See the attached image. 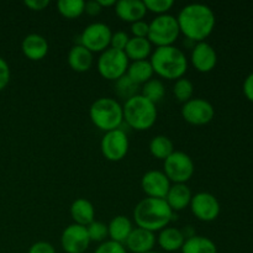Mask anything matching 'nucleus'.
Segmentation results:
<instances>
[{"label": "nucleus", "instance_id": "7c9ffc66", "mask_svg": "<svg viewBox=\"0 0 253 253\" xmlns=\"http://www.w3.org/2000/svg\"><path fill=\"white\" fill-rule=\"evenodd\" d=\"M173 94L183 104L187 103L188 100H190L193 98V94H194V84L192 83V81H189L188 78H184V77L177 79L174 85H173Z\"/></svg>", "mask_w": 253, "mask_h": 253}, {"label": "nucleus", "instance_id": "cd10ccee", "mask_svg": "<svg viewBox=\"0 0 253 253\" xmlns=\"http://www.w3.org/2000/svg\"><path fill=\"white\" fill-rule=\"evenodd\" d=\"M166 94V86L162 83V81L160 79H150L148 82H146L145 84L141 88V95L145 96L146 99H148L152 103L157 104L158 101H161L163 99Z\"/></svg>", "mask_w": 253, "mask_h": 253}, {"label": "nucleus", "instance_id": "2eb2a0df", "mask_svg": "<svg viewBox=\"0 0 253 253\" xmlns=\"http://www.w3.org/2000/svg\"><path fill=\"white\" fill-rule=\"evenodd\" d=\"M190 61L198 72L202 73L211 72L217 63L216 51L208 42H197V44L192 48Z\"/></svg>", "mask_w": 253, "mask_h": 253}, {"label": "nucleus", "instance_id": "72a5a7b5", "mask_svg": "<svg viewBox=\"0 0 253 253\" xmlns=\"http://www.w3.org/2000/svg\"><path fill=\"white\" fill-rule=\"evenodd\" d=\"M94 253H127V250L124 246L123 244H119V242L111 241H104L96 247L95 252Z\"/></svg>", "mask_w": 253, "mask_h": 253}, {"label": "nucleus", "instance_id": "bb28decb", "mask_svg": "<svg viewBox=\"0 0 253 253\" xmlns=\"http://www.w3.org/2000/svg\"><path fill=\"white\" fill-rule=\"evenodd\" d=\"M150 152L157 160L165 161L174 152V145L168 136L157 135L151 140Z\"/></svg>", "mask_w": 253, "mask_h": 253}, {"label": "nucleus", "instance_id": "4468645a", "mask_svg": "<svg viewBox=\"0 0 253 253\" xmlns=\"http://www.w3.org/2000/svg\"><path fill=\"white\" fill-rule=\"evenodd\" d=\"M141 188L148 198L165 199L170 188V180L162 170H148L142 175Z\"/></svg>", "mask_w": 253, "mask_h": 253}, {"label": "nucleus", "instance_id": "0eeeda50", "mask_svg": "<svg viewBox=\"0 0 253 253\" xmlns=\"http://www.w3.org/2000/svg\"><path fill=\"white\" fill-rule=\"evenodd\" d=\"M128 61L124 51L115 48H106L100 53L98 58V71L103 78L109 81H118L125 76L128 68Z\"/></svg>", "mask_w": 253, "mask_h": 253}, {"label": "nucleus", "instance_id": "b1692460", "mask_svg": "<svg viewBox=\"0 0 253 253\" xmlns=\"http://www.w3.org/2000/svg\"><path fill=\"white\" fill-rule=\"evenodd\" d=\"M124 52L128 59H132V62L143 61L152 52V43L146 37H131Z\"/></svg>", "mask_w": 253, "mask_h": 253}, {"label": "nucleus", "instance_id": "393cba45", "mask_svg": "<svg viewBox=\"0 0 253 253\" xmlns=\"http://www.w3.org/2000/svg\"><path fill=\"white\" fill-rule=\"evenodd\" d=\"M153 68L152 64L147 59H143V61H133L132 63L128 64L127 72H126V76L136 83L137 85L140 84H145L146 82H148L150 79H152L153 76Z\"/></svg>", "mask_w": 253, "mask_h": 253}, {"label": "nucleus", "instance_id": "f704fd0d", "mask_svg": "<svg viewBox=\"0 0 253 253\" xmlns=\"http://www.w3.org/2000/svg\"><path fill=\"white\" fill-rule=\"evenodd\" d=\"M128 35L125 31H116L111 35V41H110V47L111 48L119 49V51H125L126 44H127Z\"/></svg>", "mask_w": 253, "mask_h": 253}, {"label": "nucleus", "instance_id": "7ed1b4c3", "mask_svg": "<svg viewBox=\"0 0 253 253\" xmlns=\"http://www.w3.org/2000/svg\"><path fill=\"white\" fill-rule=\"evenodd\" d=\"M153 72L166 79L183 78L188 69V59L184 52L175 46L157 47L150 59Z\"/></svg>", "mask_w": 253, "mask_h": 253}, {"label": "nucleus", "instance_id": "c85d7f7f", "mask_svg": "<svg viewBox=\"0 0 253 253\" xmlns=\"http://www.w3.org/2000/svg\"><path fill=\"white\" fill-rule=\"evenodd\" d=\"M85 1L83 0H59L57 2V9L59 14L66 19H76L84 12Z\"/></svg>", "mask_w": 253, "mask_h": 253}, {"label": "nucleus", "instance_id": "6ab92c4d", "mask_svg": "<svg viewBox=\"0 0 253 253\" xmlns=\"http://www.w3.org/2000/svg\"><path fill=\"white\" fill-rule=\"evenodd\" d=\"M69 67L78 73L89 71L93 66V53L82 44H74L68 52Z\"/></svg>", "mask_w": 253, "mask_h": 253}, {"label": "nucleus", "instance_id": "2f4dec72", "mask_svg": "<svg viewBox=\"0 0 253 253\" xmlns=\"http://www.w3.org/2000/svg\"><path fill=\"white\" fill-rule=\"evenodd\" d=\"M86 231H88L89 239L93 242H104L108 237V225L104 224L101 221H96L94 220L91 224L86 226Z\"/></svg>", "mask_w": 253, "mask_h": 253}, {"label": "nucleus", "instance_id": "79ce46f5", "mask_svg": "<svg viewBox=\"0 0 253 253\" xmlns=\"http://www.w3.org/2000/svg\"><path fill=\"white\" fill-rule=\"evenodd\" d=\"M98 2L101 7L115 6L116 5V0H98Z\"/></svg>", "mask_w": 253, "mask_h": 253}, {"label": "nucleus", "instance_id": "ddd939ff", "mask_svg": "<svg viewBox=\"0 0 253 253\" xmlns=\"http://www.w3.org/2000/svg\"><path fill=\"white\" fill-rule=\"evenodd\" d=\"M90 242L85 226L72 224L62 232L61 245L63 251L67 253H84Z\"/></svg>", "mask_w": 253, "mask_h": 253}, {"label": "nucleus", "instance_id": "ea45409f", "mask_svg": "<svg viewBox=\"0 0 253 253\" xmlns=\"http://www.w3.org/2000/svg\"><path fill=\"white\" fill-rule=\"evenodd\" d=\"M101 9L103 7L99 5L98 0H90V1L85 2V7H84V12L91 15V16H95V15L100 14Z\"/></svg>", "mask_w": 253, "mask_h": 253}, {"label": "nucleus", "instance_id": "1a4fd4ad", "mask_svg": "<svg viewBox=\"0 0 253 253\" xmlns=\"http://www.w3.org/2000/svg\"><path fill=\"white\" fill-rule=\"evenodd\" d=\"M111 29L104 22H93L83 30L79 44L93 52H103L109 48L111 41Z\"/></svg>", "mask_w": 253, "mask_h": 253}, {"label": "nucleus", "instance_id": "4be33fe9", "mask_svg": "<svg viewBox=\"0 0 253 253\" xmlns=\"http://www.w3.org/2000/svg\"><path fill=\"white\" fill-rule=\"evenodd\" d=\"M184 242V235H183L182 230L177 229V227H165L163 230H161L157 237V244L166 252L179 251L182 250Z\"/></svg>", "mask_w": 253, "mask_h": 253}, {"label": "nucleus", "instance_id": "e433bc0d", "mask_svg": "<svg viewBox=\"0 0 253 253\" xmlns=\"http://www.w3.org/2000/svg\"><path fill=\"white\" fill-rule=\"evenodd\" d=\"M148 30H150V25L143 20L131 24V32H132L133 37H146L147 39Z\"/></svg>", "mask_w": 253, "mask_h": 253}, {"label": "nucleus", "instance_id": "aec40b11", "mask_svg": "<svg viewBox=\"0 0 253 253\" xmlns=\"http://www.w3.org/2000/svg\"><path fill=\"white\" fill-rule=\"evenodd\" d=\"M192 197V190L187 184H173L170 185L165 200L174 212L185 209L190 204Z\"/></svg>", "mask_w": 253, "mask_h": 253}, {"label": "nucleus", "instance_id": "473e14b6", "mask_svg": "<svg viewBox=\"0 0 253 253\" xmlns=\"http://www.w3.org/2000/svg\"><path fill=\"white\" fill-rule=\"evenodd\" d=\"M147 11L155 12V14L163 15L167 14L170 7L174 5L173 0H143Z\"/></svg>", "mask_w": 253, "mask_h": 253}, {"label": "nucleus", "instance_id": "9d476101", "mask_svg": "<svg viewBox=\"0 0 253 253\" xmlns=\"http://www.w3.org/2000/svg\"><path fill=\"white\" fill-rule=\"evenodd\" d=\"M128 138L123 128L108 131L104 133L100 142L101 153L111 162H119L124 160L128 152Z\"/></svg>", "mask_w": 253, "mask_h": 253}, {"label": "nucleus", "instance_id": "5701e85b", "mask_svg": "<svg viewBox=\"0 0 253 253\" xmlns=\"http://www.w3.org/2000/svg\"><path fill=\"white\" fill-rule=\"evenodd\" d=\"M133 230L132 222L130 219L124 215H118L113 217L108 225V236L111 241L119 242V244H125L127 237L130 236L131 231Z\"/></svg>", "mask_w": 253, "mask_h": 253}, {"label": "nucleus", "instance_id": "dca6fc26", "mask_svg": "<svg viewBox=\"0 0 253 253\" xmlns=\"http://www.w3.org/2000/svg\"><path fill=\"white\" fill-rule=\"evenodd\" d=\"M156 241H157V239L155 236V232L141 229V227H136L131 231L125 245L126 250L132 253H147L153 251Z\"/></svg>", "mask_w": 253, "mask_h": 253}, {"label": "nucleus", "instance_id": "f03ea898", "mask_svg": "<svg viewBox=\"0 0 253 253\" xmlns=\"http://www.w3.org/2000/svg\"><path fill=\"white\" fill-rule=\"evenodd\" d=\"M174 212L165 199L145 198L133 209V220L137 227L151 232L161 231L168 226Z\"/></svg>", "mask_w": 253, "mask_h": 253}, {"label": "nucleus", "instance_id": "f8f14e48", "mask_svg": "<svg viewBox=\"0 0 253 253\" xmlns=\"http://www.w3.org/2000/svg\"><path fill=\"white\" fill-rule=\"evenodd\" d=\"M189 207L194 216L204 222L214 221L220 214L219 200L208 192H200L193 195Z\"/></svg>", "mask_w": 253, "mask_h": 253}, {"label": "nucleus", "instance_id": "a19ab883", "mask_svg": "<svg viewBox=\"0 0 253 253\" xmlns=\"http://www.w3.org/2000/svg\"><path fill=\"white\" fill-rule=\"evenodd\" d=\"M244 94L250 101L253 103V73L250 74L244 82Z\"/></svg>", "mask_w": 253, "mask_h": 253}, {"label": "nucleus", "instance_id": "c756f323", "mask_svg": "<svg viewBox=\"0 0 253 253\" xmlns=\"http://www.w3.org/2000/svg\"><path fill=\"white\" fill-rule=\"evenodd\" d=\"M137 84L133 83L126 74L121 77V78H119L118 81H115L116 95L121 99H125V101L132 98V96L137 95Z\"/></svg>", "mask_w": 253, "mask_h": 253}, {"label": "nucleus", "instance_id": "c9c22d12", "mask_svg": "<svg viewBox=\"0 0 253 253\" xmlns=\"http://www.w3.org/2000/svg\"><path fill=\"white\" fill-rule=\"evenodd\" d=\"M10 67L2 57H0V91L4 90L10 82Z\"/></svg>", "mask_w": 253, "mask_h": 253}, {"label": "nucleus", "instance_id": "20e7f679", "mask_svg": "<svg viewBox=\"0 0 253 253\" xmlns=\"http://www.w3.org/2000/svg\"><path fill=\"white\" fill-rule=\"evenodd\" d=\"M124 121L137 131H145L152 127L157 120L156 104L141 94L132 96L123 105Z\"/></svg>", "mask_w": 253, "mask_h": 253}, {"label": "nucleus", "instance_id": "39448f33", "mask_svg": "<svg viewBox=\"0 0 253 253\" xmlns=\"http://www.w3.org/2000/svg\"><path fill=\"white\" fill-rule=\"evenodd\" d=\"M89 116L91 123L104 132L116 130L124 121L123 105L116 99L99 98L91 104Z\"/></svg>", "mask_w": 253, "mask_h": 253}, {"label": "nucleus", "instance_id": "58836bf2", "mask_svg": "<svg viewBox=\"0 0 253 253\" xmlns=\"http://www.w3.org/2000/svg\"><path fill=\"white\" fill-rule=\"evenodd\" d=\"M24 4L34 11H41L44 7L48 6L49 1L48 0H26L24 1Z\"/></svg>", "mask_w": 253, "mask_h": 253}, {"label": "nucleus", "instance_id": "a878e982", "mask_svg": "<svg viewBox=\"0 0 253 253\" xmlns=\"http://www.w3.org/2000/svg\"><path fill=\"white\" fill-rule=\"evenodd\" d=\"M180 251L182 253H217V249L215 242L209 237L194 235L185 240Z\"/></svg>", "mask_w": 253, "mask_h": 253}, {"label": "nucleus", "instance_id": "f257e3e1", "mask_svg": "<svg viewBox=\"0 0 253 253\" xmlns=\"http://www.w3.org/2000/svg\"><path fill=\"white\" fill-rule=\"evenodd\" d=\"M177 21L180 32L188 40L203 42L214 31L216 19L211 7L200 2H193L182 7Z\"/></svg>", "mask_w": 253, "mask_h": 253}, {"label": "nucleus", "instance_id": "f3484780", "mask_svg": "<svg viewBox=\"0 0 253 253\" xmlns=\"http://www.w3.org/2000/svg\"><path fill=\"white\" fill-rule=\"evenodd\" d=\"M115 12L123 21L133 24L143 20L147 9L143 0H119L115 5Z\"/></svg>", "mask_w": 253, "mask_h": 253}, {"label": "nucleus", "instance_id": "6e6552de", "mask_svg": "<svg viewBox=\"0 0 253 253\" xmlns=\"http://www.w3.org/2000/svg\"><path fill=\"white\" fill-rule=\"evenodd\" d=\"M194 169L192 157L182 151H174L163 165V173L174 184H185L193 177Z\"/></svg>", "mask_w": 253, "mask_h": 253}, {"label": "nucleus", "instance_id": "412c9836", "mask_svg": "<svg viewBox=\"0 0 253 253\" xmlns=\"http://www.w3.org/2000/svg\"><path fill=\"white\" fill-rule=\"evenodd\" d=\"M71 216L74 224L81 226H88L95 220V209L89 200L84 198L74 200L71 205Z\"/></svg>", "mask_w": 253, "mask_h": 253}, {"label": "nucleus", "instance_id": "a211bd4d", "mask_svg": "<svg viewBox=\"0 0 253 253\" xmlns=\"http://www.w3.org/2000/svg\"><path fill=\"white\" fill-rule=\"evenodd\" d=\"M48 42L40 34H29L22 40V53L31 61H41L48 53Z\"/></svg>", "mask_w": 253, "mask_h": 253}, {"label": "nucleus", "instance_id": "423d86ee", "mask_svg": "<svg viewBox=\"0 0 253 253\" xmlns=\"http://www.w3.org/2000/svg\"><path fill=\"white\" fill-rule=\"evenodd\" d=\"M148 25L147 39L157 47L173 46L180 34L177 17L170 14L158 15Z\"/></svg>", "mask_w": 253, "mask_h": 253}, {"label": "nucleus", "instance_id": "4c0bfd02", "mask_svg": "<svg viewBox=\"0 0 253 253\" xmlns=\"http://www.w3.org/2000/svg\"><path fill=\"white\" fill-rule=\"evenodd\" d=\"M27 253H56V249L52 244L46 241H39L35 242L31 247L29 249Z\"/></svg>", "mask_w": 253, "mask_h": 253}, {"label": "nucleus", "instance_id": "37998d69", "mask_svg": "<svg viewBox=\"0 0 253 253\" xmlns=\"http://www.w3.org/2000/svg\"><path fill=\"white\" fill-rule=\"evenodd\" d=\"M147 253H158V252H155V251H151V252H147Z\"/></svg>", "mask_w": 253, "mask_h": 253}, {"label": "nucleus", "instance_id": "9b49d317", "mask_svg": "<svg viewBox=\"0 0 253 253\" xmlns=\"http://www.w3.org/2000/svg\"><path fill=\"white\" fill-rule=\"evenodd\" d=\"M182 116L195 126L207 125L214 119L215 109L210 101L203 98H192L182 106Z\"/></svg>", "mask_w": 253, "mask_h": 253}]
</instances>
